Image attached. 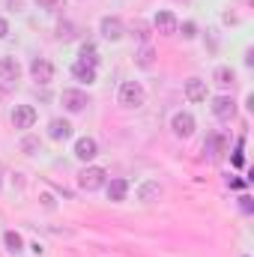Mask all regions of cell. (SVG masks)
I'll return each mask as SVG.
<instances>
[{
    "label": "cell",
    "mask_w": 254,
    "mask_h": 257,
    "mask_svg": "<svg viewBox=\"0 0 254 257\" xmlns=\"http://www.w3.org/2000/svg\"><path fill=\"white\" fill-rule=\"evenodd\" d=\"M224 150H227V141H224V138H221L218 132H212V135L206 138V144H203V153H209L212 159H218V156H221Z\"/></svg>",
    "instance_id": "13"
},
{
    "label": "cell",
    "mask_w": 254,
    "mask_h": 257,
    "mask_svg": "<svg viewBox=\"0 0 254 257\" xmlns=\"http://www.w3.org/2000/svg\"><path fill=\"white\" fill-rule=\"evenodd\" d=\"M48 138H54V141H66V138H72V126H69L66 120H51V126H48Z\"/></svg>",
    "instance_id": "15"
},
{
    "label": "cell",
    "mask_w": 254,
    "mask_h": 257,
    "mask_svg": "<svg viewBox=\"0 0 254 257\" xmlns=\"http://www.w3.org/2000/svg\"><path fill=\"white\" fill-rule=\"evenodd\" d=\"M159 194H162V189H159V183H147V186H141V192H138V200L150 203V200H156Z\"/></svg>",
    "instance_id": "19"
},
{
    "label": "cell",
    "mask_w": 254,
    "mask_h": 257,
    "mask_svg": "<svg viewBox=\"0 0 254 257\" xmlns=\"http://www.w3.org/2000/svg\"><path fill=\"white\" fill-rule=\"evenodd\" d=\"M3 96H6V90H3V87H0V102H3Z\"/></svg>",
    "instance_id": "30"
},
{
    "label": "cell",
    "mask_w": 254,
    "mask_h": 257,
    "mask_svg": "<svg viewBox=\"0 0 254 257\" xmlns=\"http://www.w3.org/2000/svg\"><path fill=\"white\" fill-rule=\"evenodd\" d=\"M239 200H242V209H245V212H251V197H248V194H242Z\"/></svg>",
    "instance_id": "27"
},
{
    "label": "cell",
    "mask_w": 254,
    "mask_h": 257,
    "mask_svg": "<svg viewBox=\"0 0 254 257\" xmlns=\"http://www.w3.org/2000/svg\"><path fill=\"white\" fill-rule=\"evenodd\" d=\"M215 84L233 87V69H230V66H218V69H215Z\"/></svg>",
    "instance_id": "20"
},
{
    "label": "cell",
    "mask_w": 254,
    "mask_h": 257,
    "mask_svg": "<svg viewBox=\"0 0 254 257\" xmlns=\"http://www.w3.org/2000/svg\"><path fill=\"white\" fill-rule=\"evenodd\" d=\"M183 36H186V39H194V36H197V27H194L191 21H186V24H183Z\"/></svg>",
    "instance_id": "25"
},
{
    "label": "cell",
    "mask_w": 254,
    "mask_h": 257,
    "mask_svg": "<svg viewBox=\"0 0 254 257\" xmlns=\"http://www.w3.org/2000/svg\"><path fill=\"white\" fill-rule=\"evenodd\" d=\"M75 156H78L81 162H90V159L99 156V144H96L93 138H78V144H75Z\"/></svg>",
    "instance_id": "9"
},
{
    "label": "cell",
    "mask_w": 254,
    "mask_h": 257,
    "mask_svg": "<svg viewBox=\"0 0 254 257\" xmlns=\"http://www.w3.org/2000/svg\"><path fill=\"white\" fill-rule=\"evenodd\" d=\"M57 36H60V39H72V36H75V24L60 21V27H57Z\"/></svg>",
    "instance_id": "23"
},
{
    "label": "cell",
    "mask_w": 254,
    "mask_h": 257,
    "mask_svg": "<svg viewBox=\"0 0 254 257\" xmlns=\"http://www.w3.org/2000/svg\"><path fill=\"white\" fill-rule=\"evenodd\" d=\"M102 36H105L108 42H117V39H123V21H120V18H114V15L102 18Z\"/></svg>",
    "instance_id": "7"
},
{
    "label": "cell",
    "mask_w": 254,
    "mask_h": 257,
    "mask_svg": "<svg viewBox=\"0 0 254 257\" xmlns=\"http://www.w3.org/2000/svg\"><path fill=\"white\" fill-rule=\"evenodd\" d=\"M72 78H78V81H84V84H93V81H96V66L78 60V63L72 66Z\"/></svg>",
    "instance_id": "14"
},
{
    "label": "cell",
    "mask_w": 254,
    "mask_h": 257,
    "mask_svg": "<svg viewBox=\"0 0 254 257\" xmlns=\"http://www.w3.org/2000/svg\"><path fill=\"white\" fill-rule=\"evenodd\" d=\"M21 150H24V153H30V156H33V153H36V150H39V138H24V141H21Z\"/></svg>",
    "instance_id": "24"
},
{
    "label": "cell",
    "mask_w": 254,
    "mask_h": 257,
    "mask_svg": "<svg viewBox=\"0 0 254 257\" xmlns=\"http://www.w3.org/2000/svg\"><path fill=\"white\" fill-rule=\"evenodd\" d=\"M186 99H189V102H203V99H206V81L189 78V81H186Z\"/></svg>",
    "instance_id": "12"
},
{
    "label": "cell",
    "mask_w": 254,
    "mask_h": 257,
    "mask_svg": "<svg viewBox=\"0 0 254 257\" xmlns=\"http://www.w3.org/2000/svg\"><path fill=\"white\" fill-rule=\"evenodd\" d=\"M105 171L102 168H84L81 174H78V186L84 189V192H96V189H102L105 186Z\"/></svg>",
    "instance_id": "2"
},
{
    "label": "cell",
    "mask_w": 254,
    "mask_h": 257,
    "mask_svg": "<svg viewBox=\"0 0 254 257\" xmlns=\"http://www.w3.org/2000/svg\"><path fill=\"white\" fill-rule=\"evenodd\" d=\"M153 24H156V33H162V36H174V33H177V18H174V12H159Z\"/></svg>",
    "instance_id": "10"
},
{
    "label": "cell",
    "mask_w": 254,
    "mask_h": 257,
    "mask_svg": "<svg viewBox=\"0 0 254 257\" xmlns=\"http://www.w3.org/2000/svg\"><path fill=\"white\" fill-rule=\"evenodd\" d=\"M6 33H9V24H6V21H3V18H0V39H3V36H6Z\"/></svg>",
    "instance_id": "28"
},
{
    "label": "cell",
    "mask_w": 254,
    "mask_h": 257,
    "mask_svg": "<svg viewBox=\"0 0 254 257\" xmlns=\"http://www.w3.org/2000/svg\"><path fill=\"white\" fill-rule=\"evenodd\" d=\"M60 102H63V108L69 114H78V111H84L90 105V96L84 90H63L60 93Z\"/></svg>",
    "instance_id": "3"
},
{
    "label": "cell",
    "mask_w": 254,
    "mask_h": 257,
    "mask_svg": "<svg viewBox=\"0 0 254 257\" xmlns=\"http://www.w3.org/2000/svg\"><path fill=\"white\" fill-rule=\"evenodd\" d=\"M212 114H215L218 120H230V117L236 114L233 99H230V96H218V99H212Z\"/></svg>",
    "instance_id": "8"
},
{
    "label": "cell",
    "mask_w": 254,
    "mask_h": 257,
    "mask_svg": "<svg viewBox=\"0 0 254 257\" xmlns=\"http://www.w3.org/2000/svg\"><path fill=\"white\" fill-rule=\"evenodd\" d=\"M153 60H156V51H153L150 45H144V48L135 54V63L141 66V69H150V66H153Z\"/></svg>",
    "instance_id": "18"
},
{
    "label": "cell",
    "mask_w": 254,
    "mask_h": 257,
    "mask_svg": "<svg viewBox=\"0 0 254 257\" xmlns=\"http://www.w3.org/2000/svg\"><path fill=\"white\" fill-rule=\"evenodd\" d=\"M132 36H138V39L147 45V39H150V27H147L144 21H135V24H132Z\"/></svg>",
    "instance_id": "22"
},
{
    "label": "cell",
    "mask_w": 254,
    "mask_h": 257,
    "mask_svg": "<svg viewBox=\"0 0 254 257\" xmlns=\"http://www.w3.org/2000/svg\"><path fill=\"white\" fill-rule=\"evenodd\" d=\"M0 78H3L6 84H12V81L21 78V66H18L15 57H0Z\"/></svg>",
    "instance_id": "11"
},
{
    "label": "cell",
    "mask_w": 254,
    "mask_h": 257,
    "mask_svg": "<svg viewBox=\"0 0 254 257\" xmlns=\"http://www.w3.org/2000/svg\"><path fill=\"white\" fill-rule=\"evenodd\" d=\"M36 3H42L45 9H57L60 6V0H36Z\"/></svg>",
    "instance_id": "26"
},
{
    "label": "cell",
    "mask_w": 254,
    "mask_h": 257,
    "mask_svg": "<svg viewBox=\"0 0 254 257\" xmlns=\"http://www.w3.org/2000/svg\"><path fill=\"white\" fill-rule=\"evenodd\" d=\"M126 192H129L126 180H111V183H108V200L120 203V200H126Z\"/></svg>",
    "instance_id": "16"
},
{
    "label": "cell",
    "mask_w": 254,
    "mask_h": 257,
    "mask_svg": "<svg viewBox=\"0 0 254 257\" xmlns=\"http://www.w3.org/2000/svg\"><path fill=\"white\" fill-rule=\"evenodd\" d=\"M245 66H254V51H245Z\"/></svg>",
    "instance_id": "29"
},
{
    "label": "cell",
    "mask_w": 254,
    "mask_h": 257,
    "mask_svg": "<svg viewBox=\"0 0 254 257\" xmlns=\"http://www.w3.org/2000/svg\"><path fill=\"white\" fill-rule=\"evenodd\" d=\"M36 123V108L33 105H18L12 111V126L15 128H30Z\"/></svg>",
    "instance_id": "5"
},
{
    "label": "cell",
    "mask_w": 254,
    "mask_h": 257,
    "mask_svg": "<svg viewBox=\"0 0 254 257\" xmlns=\"http://www.w3.org/2000/svg\"><path fill=\"white\" fill-rule=\"evenodd\" d=\"M3 242H6V248H9L12 254H21V248H24V239H21V233H15V230H6Z\"/></svg>",
    "instance_id": "17"
},
{
    "label": "cell",
    "mask_w": 254,
    "mask_h": 257,
    "mask_svg": "<svg viewBox=\"0 0 254 257\" xmlns=\"http://www.w3.org/2000/svg\"><path fill=\"white\" fill-rule=\"evenodd\" d=\"M81 63H90V66H99V51L87 42V45H81Z\"/></svg>",
    "instance_id": "21"
},
{
    "label": "cell",
    "mask_w": 254,
    "mask_h": 257,
    "mask_svg": "<svg viewBox=\"0 0 254 257\" xmlns=\"http://www.w3.org/2000/svg\"><path fill=\"white\" fill-rule=\"evenodd\" d=\"M144 99H147V93H144V87H141L138 81H126V84L120 87V105H123V108H141Z\"/></svg>",
    "instance_id": "1"
},
{
    "label": "cell",
    "mask_w": 254,
    "mask_h": 257,
    "mask_svg": "<svg viewBox=\"0 0 254 257\" xmlns=\"http://www.w3.org/2000/svg\"><path fill=\"white\" fill-rule=\"evenodd\" d=\"M171 128H174V135H177V138H191V132H194V117L186 114V111H180V114H174Z\"/></svg>",
    "instance_id": "6"
},
{
    "label": "cell",
    "mask_w": 254,
    "mask_h": 257,
    "mask_svg": "<svg viewBox=\"0 0 254 257\" xmlns=\"http://www.w3.org/2000/svg\"><path fill=\"white\" fill-rule=\"evenodd\" d=\"M30 75H33L39 84H51V81H54V66L48 63L45 57H33V63H30Z\"/></svg>",
    "instance_id": "4"
}]
</instances>
